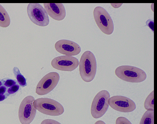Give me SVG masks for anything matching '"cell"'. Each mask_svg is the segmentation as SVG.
<instances>
[{
  "label": "cell",
  "mask_w": 157,
  "mask_h": 124,
  "mask_svg": "<svg viewBox=\"0 0 157 124\" xmlns=\"http://www.w3.org/2000/svg\"><path fill=\"white\" fill-rule=\"evenodd\" d=\"M35 100L33 96L30 95L22 101L19 110V118L22 124H30L34 119L36 113L33 105Z\"/></svg>",
  "instance_id": "7"
},
{
  "label": "cell",
  "mask_w": 157,
  "mask_h": 124,
  "mask_svg": "<svg viewBox=\"0 0 157 124\" xmlns=\"http://www.w3.org/2000/svg\"><path fill=\"white\" fill-rule=\"evenodd\" d=\"M8 88L4 86L0 87V95H3L6 94Z\"/></svg>",
  "instance_id": "22"
},
{
  "label": "cell",
  "mask_w": 157,
  "mask_h": 124,
  "mask_svg": "<svg viewBox=\"0 0 157 124\" xmlns=\"http://www.w3.org/2000/svg\"><path fill=\"white\" fill-rule=\"evenodd\" d=\"M140 124H154V111L147 110L142 116Z\"/></svg>",
  "instance_id": "14"
},
{
  "label": "cell",
  "mask_w": 157,
  "mask_h": 124,
  "mask_svg": "<svg viewBox=\"0 0 157 124\" xmlns=\"http://www.w3.org/2000/svg\"><path fill=\"white\" fill-rule=\"evenodd\" d=\"M144 107L147 110H154V91H152L145 100Z\"/></svg>",
  "instance_id": "16"
},
{
  "label": "cell",
  "mask_w": 157,
  "mask_h": 124,
  "mask_svg": "<svg viewBox=\"0 0 157 124\" xmlns=\"http://www.w3.org/2000/svg\"><path fill=\"white\" fill-rule=\"evenodd\" d=\"M3 85L2 79H0V87H1Z\"/></svg>",
  "instance_id": "26"
},
{
  "label": "cell",
  "mask_w": 157,
  "mask_h": 124,
  "mask_svg": "<svg viewBox=\"0 0 157 124\" xmlns=\"http://www.w3.org/2000/svg\"><path fill=\"white\" fill-rule=\"evenodd\" d=\"M41 124H61L59 122L52 119H46L43 121Z\"/></svg>",
  "instance_id": "20"
},
{
  "label": "cell",
  "mask_w": 157,
  "mask_h": 124,
  "mask_svg": "<svg viewBox=\"0 0 157 124\" xmlns=\"http://www.w3.org/2000/svg\"><path fill=\"white\" fill-rule=\"evenodd\" d=\"M110 97L109 92L105 90L100 91L96 95L91 107V114L93 118H99L105 114L109 107Z\"/></svg>",
  "instance_id": "5"
},
{
  "label": "cell",
  "mask_w": 157,
  "mask_h": 124,
  "mask_svg": "<svg viewBox=\"0 0 157 124\" xmlns=\"http://www.w3.org/2000/svg\"><path fill=\"white\" fill-rule=\"evenodd\" d=\"M28 17L35 24L41 27H45L49 23L48 15L45 9L38 3H30L27 7Z\"/></svg>",
  "instance_id": "6"
},
{
  "label": "cell",
  "mask_w": 157,
  "mask_h": 124,
  "mask_svg": "<svg viewBox=\"0 0 157 124\" xmlns=\"http://www.w3.org/2000/svg\"><path fill=\"white\" fill-rule=\"evenodd\" d=\"M3 86L6 87L10 88L15 85L18 84L17 82L15 80L9 78H5L2 79Z\"/></svg>",
  "instance_id": "18"
},
{
  "label": "cell",
  "mask_w": 157,
  "mask_h": 124,
  "mask_svg": "<svg viewBox=\"0 0 157 124\" xmlns=\"http://www.w3.org/2000/svg\"><path fill=\"white\" fill-rule=\"evenodd\" d=\"M33 105L36 110L44 114L58 116L64 112L63 106L57 101L48 98H40L34 101Z\"/></svg>",
  "instance_id": "3"
},
{
  "label": "cell",
  "mask_w": 157,
  "mask_h": 124,
  "mask_svg": "<svg viewBox=\"0 0 157 124\" xmlns=\"http://www.w3.org/2000/svg\"><path fill=\"white\" fill-rule=\"evenodd\" d=\"M55 47L59 53L71 56L78 55L81 51L79 45L74 41L67 40H61L57 41Z\"/></svg>",
  "instance_id": "11"
},
{
  "label": "cell",
  "mask_w": 157,
  "mask_h": 124,
  "mask_svg": "<svg viewBox=\"0 0 157 124\" xmlns=\"http://www.w3.org/2000/svg\"><path fill=\"white\" fill-rule=\"evenodd\" d=\"M123 4H111V5L114 8L117 9L121 7Z\"/></svg>",
  "instance_id": "23"
},
{
  "label": "cell",
  "mask_w": 157,
  "mask_h": 124,
  "mask_svg": "<svg viewBox=\"0 0 157 124\" xmlns=\"http://www.w3.org/2000/svg\"><path fill=\"white\" fill-rule=\"evenodd\" d=\"M8 97L6 95H0V102L4 101Z\"/></svg>",
  "instance_id": "24"
},
{
  "label": "cell",
  "mask_w": 157,
  "mask_h": 124,
  "mask_svg": "<svg viewBox=\"0 0 157 124\" xmlns=\"http://www.w3.org/2000/svg\"><path fill=\"white\" fill-rule=\"evenodd\" d=\"M44 9L48 15L57 21L63 20L66 16V11L62 3H44Z\"/></svg>",
  "instance_id": "12"
},
{
  "label": "cell",
  "mask_w": 157,
  "mask_h": 124,
  "mask_svg": "<svg viewBox=\"0 0 157 124\" xmlns=\"http://www.w3.org/2000/svg\"><path fill=\"white\" fill-rule=\"evenodd\" d=\"M79 72L82 80L87 83L94 79L97 70L96 59L94 54L90 51L85 52L81 56L80 63Z\"/></svg>",
  "instance_id": "1"
},
{
  "label": "cell",
  "mask_w": 157,
  "mask_h": 124,
  "mask_svg": "<svg viewBox=\"0 0 157 124\" xmlns=\"http://www.w3.org/2000/svg\"><path fill=\"white\" fill-rule=\"evenodd\" d=\"M21 86L16 84L8 88L6 95L8 97L15 95L20 90Z\"/></svg>",
  "instance_id": "17"
},
{
  "label": "cell",
  "mask_w": 157,
  "mask_h": 124,
  "mask_svg": "<svg viewBox=\"0 0 157 124\" xmlns=\"http://www.w3.org/2000/svg\"><path fill=\"white\" fill-rule=\"evenodd\" d=\"M146 25L154 33V21L151 19L148 20L146 22Z\"/></svg>",
  "instance_id": "21"
},
{
  "label": "cell",
  "mask_w": 157,
  "mask_h": 124,
  "mask_svg": "<svg viewBox=\"0 0 157 124\" xmlns=\"http://www.w3.org/2000/svg\"><path fill=\"white\" fill-rule=\"evenodd\" d=\"M13 72L17 81L21 87H24L26 86L27 85L26 79L21 73L19 68L17 67H14L13 68Z\"/></svg>",
  "instance_id": "15"
},
{
  "label": "cell",
  "mask_w": 157,
  "mask_h": 124,
  "mask_svg": "<svg viewBox=\"0 0 157 124\" xmlns=\"http://www.w3.org/2000/svg\"><path fill=\"white\" fill-rule=\"evenodd\" d=\"M109 104L113 109L122 112L129 113L136 109L135 102L131 99L122 96H114L110 98Z\"/></svg>",
  "instance_id": "10"
},
{
  "label": "cell",
  "mask_w": 157,
  "mask_h": 124,
  "mask_svg": "<svg viewBox=\"0 0 157 124\" xmlns=\"http://www.w3.org/2000/svg\"><path fill=\"white\" fill-rule=\"evenodd\" d=\"M116 124H132L126 118L124 117H120L116 119Z\"/></svg>",
  "instance_id": "19"
},
{
  "label": "cell",
  "mask_w": 157,
  "mask_h": 124,
  "mask_svg": "<svg viewBox=\"0 0 157 124\" xmlns=\"http://www.w3.org/2000/svg\"><path fill=\"white\" fill-rule=\"evenodd\" d=\"M94 16L98 26L104 34H112L114 30L113 20L108 12L101 6L96 7L94 11Z\"/></svg>",
  "instance_id": "4"
},
{
  "label": "cell",
  "mask_w": 157,
  "mask_h": 124,
  "mask_svg": "<svg viewBox=\"0 0 157 124\" xmlns=\"http://www.w3.org/2000/svg\"><path fill=\"white\" fill-rule=\"evenodd\" d=\"M115 74L120 79L131 83L142 82L147 78L146 73L143 70L130 66H122L117 68Z\"/></svg>",
  "instance_id": "2"
},
{
  "label": "cell",
  "mask_w": 157,
  "mask_h": 124,
  "mask_svg": "<svg viewBox=\"0 0 157 124\" xmlns=\"http://www.w3.org/2000/svg\"><path fill=\"white\" fill-rule=\"evenodd\" d=\"M52 67L59 71L72 72L79 65V61L75 57L64 55L54 58L51 61Z\"/></svg>",
  "instance_id": "9"
},
{
  "label": "cell",
  "mask_w": 157,
  "mask_h": 124,
  "mask_svg": "<svg viewBox=\"0 0 157 124\" xmlns=\"http://www.w3.org/2000/svg\"><path fill=\"white\" fill-rule=\"evenodd\" d=\"M94 124H106L105 122L102 120H99L97 121Z\"/></svg>",
  "instance_id": "25"
},
{
  "label": "cell",
  "mask_w": 157,
  "mask_h": 124,
  "mask_svg": "<svg viewBox=\"0 0 157 124\" xmlns=\"http://www.w3.org/2000/svg\"><path fill=\"white\" fill-rule=\"evenodd\" d=\"M10 17L5 9L0 4V27L6 28L10 25Z\"/></svg>",
  "instance_id": "13"
},
{
  "label": "cell",
  "mask_w": 157,
  "mask_h": 124,
  "mask_svg": "<svg viewBox=\"0 0 157 124\" xmlns=\"http://www.w3.org/2000/svg\"><path fill=\"white\" fill-rule=\"evenodd\" d=\"M59 79V75L57 72H51L48 74L38 83L36 88V93L39 95L47 94L55 88Z\"/></svg>",
  "instance_id": "8"
}]
</instances>
